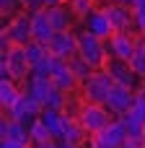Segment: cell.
<instances>
[{"label": "cell", "instance_id": "cell-20", "mask_svg": "<svg viewBox=\"0 0 145 148\" xmlns=\"http://www.w3.org/2000/svg\"><path fill=\"white\" fill-rule=\"evenodd\" d=\"M117 120H122V125H125V130H127L130 135H140V133H143V125H145V107H140V104L135 101V107H132L127 114L117 117Z\"/></svg>", "mask_w": 145, "mask_h": 148}, {"label": "cell", "instance_id": "cell-6", "mask_svg": "<svg viewBox=\"0 0 145 148\" xmlns=\"http://www.w3.org/2000/svg\"><path fill=\"white\" fill-rule=\"evenodd\" d=\"M127 138H130V133L125 130L122 120H112L109 127H104L101 133H96V135L88 138L86 148H122Z\"/></svg>", "mask_w": 145, "mask_h": 148}, {"label": "cell", "instance_id": "cell-1", "mask_svg": "<svg viewBox=\"0 0 145 148\" xmlns=\"http://www.w3.org/2000/svg\"><path fill=\"white\" fill-rule=\"evenodd\" d=\"M78 57H83L93 70H101L109 62V49H106V39H99L91 31H80L78 34Z\"/></svg>", "mask_w": 145, "mask_h": 148}, {"label": "cell", "instance_id": "cell-14", "mask_svg": "<svg viewBox=\"0 0 145 148\" xmlns=\"http://www.w3.org/2000/svg\"><path fill=\"white\" fill-rule=\"evenodd\" d=\"M83 26H86V31L96 34L99 39H109V36L114 34V26H112L106 10H101V8H93V10L83 18Z\"/></svg>", "mask_w": 145, "mask_h": 148}, {"label": "cell", "instance_id": "cell-22", "mask_svg": "<svg viewBox=\"0 0 145 148\" xmlns=\"http://www.w3.org/2000/svg\"><path fill=\"white\" fill-rule=\"evenodd\" d=\"M52 88H54L52 78H36V75H31V78L26 81V91H29L34 99H39V101H42V107H44L47 96L52 94Z\"/></svg>", "mask_w": 145, "mask_h": 148}, {"label": "cell", "instance_id": "cell-25", "mask_svg": "<svg viewBox=\"0 0 145 148\" xmlns=\"http://www.w3.org/2000/svg\"><path fill=\"white\" fill-rule=\"evenodd\" d=\"M130 68H132V73H135L140 81H145V42H143V39H140L135 55L130 57Z\"/></svg>", "mask_w": 145, "mask_h": 148}, {"label": "cell", "instance_id": "cell-18", "mask_svg": "<svg viewBox=\"0 0 145 148\" xmlns=\"http://www.w3.org/2000/svg\"><path fill=\"white\" fill-rule=\"evenodd\" d=\"M0 140H18V143H29V125L13 120V117H3L0 122Z\"/></svg>", "mask_w": 145, "mask_h": 148}, {"label": "cell", "instance_id": "cell-29", "mask_svg": "<svg viewBox=\"0 0 145 148\" xmlns=\"http://www.w3.org/2000/svg\"><path fill=\"white\" fill-rule=\"evenodd\" d=\"M135 13V34L145 36V10H132Z\"/></svg>", "mask_w": 145, "mask_h": 148}, {"label": "cell", "instance_id": "cell-7", "mask_svg": "<svg viewBox=\"0 0 145 148\" xmlns=\"http://www.w3.org/2000/svg\"><path fill=\"white\" fill-rule=\"evenodd\" d=\"M143 36H135V31H114L109 39H106V49H109V57H117V60H127L135 55L138 44H140Z\"/></svg>", "mask_w": 145, "mask_h": 148}, {"label": "cell", "instance_id": "cell-38", "mask_svg": "<svg viewBox=\"0 0 145 148\" xmlns=\"http://www.w3.org/2000/svg\"><path fill=\"white\" fill-rule=\"evenodd\" d=\"M143 42H145V36H143Z\"/></svg>", "mask_w": 145, "mask_h": 148}, {"label": "cell", "instance_id": "cell-24", "mask_svg": "<svg viewBox=\"0 0 145 148\" xmlns=\"http://www.w3.org/2000/svg\"><path fill=\"white\" fill-rule=\"evenodd\" d=\"M47 140H54V138H52V133L47 130V125H44L42 120L31 122V125H29V143H31V146H36V143H47Z\"/></svg>", "mask_w": 145, "mask_h": 148}, {"label": "cell", "instance_id": "cell-3", "mask_svg": "<svg viewBox=\"0 0 145 148\" xmlns=\"http://www.w3.org/2000/svg\"><path fill=\"white\" fill-rule=\"evenodd\" d=\"M112 86H114V78L109 75L106 68L93 70V73L80 83V99L88 101V104H106Z\"/></svg>", "mask_w": 145, "mask_h": 148}, {"label": "cell", "instance_id": "cell-21", "mask_svg": "<svg viewBox=\"0 0 145 148\" xmlns=\"http://www.w3.org/2000/svg\"><path fill=\"white\" fill-rule=\"evenodd\" d=\"M39 120H42V122L47 125V130L52 133V138L62 143V130H65V112H54V109H44Z\"/></svg>", "mask_w": 145, "mask_h": 148}, {"label": "cell", "instance_id": "cell-5", "mask_svg": "<svg viewBox=\"0 0 145 148\" xmlns=\"http://www.w3.org/2000/svg\"><path fill=\"white\" fill-rule=\"evenodd\" d=\"M29 42H31V13L23 10L5 23L0 44H3V49H8V47H26Z\"/></svg>", "mask_w": 145, "mask_h": 148}, {"label": "cell", "instance_id": "cell-12", "mask_svg": "<svg viewBox=\"0 0 145 148\" xmlns=\"http://www.w3.org/2000/svg\"><path fill=\"white\" fill-rule=\"evenodd\" d=\"M106 70H109V75L114 78V83H122V86H130V88H140L145 81H140L135 73H132V68H130V62L127 60H117V57H109V62L104 65Z\"/></svg>", "mask_w": 145, "mask_h": 148}, {"label": "cell", "instance_id": "cell-17", "mask_svg": "<svg viewBox=\"0 0 145 148\" xmlns=\"http://www.w3.org/2000/svg\"><path fill=\"white\" fill-rule=\"evenodd\" d=\"M88 133L83 130V125L78 122V117H73V114H65V130H62V143H70V146H80L86 148L88 143Z\"/></svg>", "mask_w": 145, "mask_h": 148}, {"label": "cell", "instance_id": "cell-19", "mask_svg": "<svg viewBox=\"0 0 145 148\" xmlns=\"http://www.w3.org/2000/svg\"><path fill=\"white\" fill-rule=\"evenodd\" d=\"M21 94H23V88L18 86V81L3 78L0 81V107H3V112H10L16 107V101L21 99Z\"/></svg>", "mask_w": 145, "mask_h": 148}, {"label": "cell", "instance_id": "cell-2", "mask_svg": "<svg viewBox=\"0 0 145 148\" xmlns=\"http://www.w3.org/2000/svg\"><path fill=\"white\" fill-rule=\"evenodd\" d=\"M13 78L18 83L31 78V62L26 57V47H8L3 49V65H0V81Z\"/></svg>", "mask_w": 145, "mask_h": 148}, {"label": "cell", "instance_id": "cell-11", "mask_svg": "<svg viewBox=\"0 0 145 148\" xmlns=\"http://www.w3.org/2000/svg\"><path fill=\"white\" fill-rule=\"evenodd\" d=\"M52 83H54V88H60V91H65V94H78V91H80V81H78V75L73 73L70 62H67V60H62V57H57V60H54Z\"/></svg>", "mask_w": 145, "mask_h": 148}, {"label": "cell", "instance_id": "cell-27", "mask_svg": "<svg viewBox=\"0 0 145 148\" xmlns=\"http://www.w3.org/2000/svg\"><path fill=\"white\" fill-rule=\"evenodd\" d=\"M54 60L57 57H44L39 65H34V70H31V75H36V78H52V73H54Z\"/></svg>", "mask_w": 145, "mask_h": 148}, {"label": "cell", "instance_id": "cell-36", "mask_svg": "<svg viewBox=\"0 0 145 148\" xmlns=\"http://www.w3.org/2000/svg\"><path fill=\"white\" fill-rule=\"evenodd\" d=\"M60 148H80V146H70V143H60Z\"/></svg>", "mask_w": 145, "mask_h": 148}, {"label": "cell", "instance_id": "cell-10", "mask_svg": "<svg viewBox=\"0 0 145 148\" xmlns=\"http://www.w3.org/2000/svg\"><path fill=\"white\" fill-rule=\"evenodd\" d=\"M47 49L52 57L70 60L78 55V34L75 31H54V36L47 42Z\"/></svg>", "mask_w": 145, "mask_h": 148}, {"label": "cell", "instance_id": "cell-13", "mask_svg": "<svg viewBox=\"0 0 145 148\" xmlns=\"http://www.w3.org/2000/svg\"><path fill=\"white\" fill-rule=\"evenodd\" d=\"M47 13H49V21H52L54 31H73L75 21H80V18L75 16V10H73L65 0H60V3H54V5H49V8H47Z\"/></svg>", "mask_w": 145, "mask_h": 148}, {"label": "cell", "instance_id": "cell-16", "mask_svg": "<svg viewBox=\"0 0 145 148\" xmlns=\"http://www.w3.org/2000/svg\"><path fill=\"white\" fill-rule=\"evenodd\" d=\"M106 16H109L114 31H135V13H132V8L119 5V3H112L106 8Z\"/></svg>", "mask_w": 145, "mask_h": 148}, {"label": "cell", "instance_id": "cell-26", "mask_svg": "<svg viewBox=\"0 0 145 148\" xmlns=\"http://www.w3.org/2000/svg\"><path fill=\"white\" fill-rule=\"evenodd\" d=\"M67 62H70V68H73V73L78 75V81H80V83H83V81H86V78L93 73V68H91V65H88L83 57H78V55H75V57H70Z\"/></svg>", "mask_w": 145, "mask_h": 148}, {"label": "cell", "instance_id": "cell-33", "mask_svg": "<svg viewBox=\"0 0 145 148\" xmlns=\"http://www.w3.org/2000/svg\"><path fill=\"white\" fill-rule=\"evenodd\" d=\"M138 104H140V107H145V83L138 88Z\"/></svg>", "mask_w": 145, "mask_h": 148}, {"label": "cell", "instance_id": "cell-34", "mask_svg": "<svg viewBox=\"0 0 145 148\" xmlns=\"http://www.w3.org/2000/svg\"><path fill=\"white\" fill-rule=\"evenodd\" d=\"M132 10H145V0H135L132 3Z\"/></svg>", "mask_w": 145, "mask_h": 148}, {"label": "cell", "instance_id": "cell-28", "mask_svg": "<svg viewBox=\"0 0 145 148\" xmlns=\"http://www.w3.org/2000/svg\"><path fill=\"white\" fill-rule=\"evenodd\" d=\"M23 3V10H39V8H49V5H54V3H60V0H21Z\"/></svg>", "mask_w": 145, "mask_h": 148}, {"label": "cell", "instance_id": "cell-23", "mask_svg": "<svg viewBox=\"0 0 145 148\" xmlns=\"http://www.w3.org/2000/svg\"><path fill=\"white\" fill-rule=\"evenodd\" d=\"M26 57H29V62H31V70H34V65H39L44 57H49V49H47V44H44V42H36V39H31V42L26 44Z\"/></svg>", "mask_w": 145, "mask_h": 148}, {"label": "cell", "instance_id": "cell-37", "mask_svg": "<svg viewBox=\"0 0 145 148\" xmlns=\"http://www.w3.org/2000/svg\"><path fill=\"white\" fill-rule=\"evenodd\" d=\"M140 135H143V140H145V125H143V133H140Z\"/></svg>", "mask_w": 145, "mask_h": 148}, {"label": "cell", "instance_id": "cell-35", "mask_svg": "<svg viewBox=\"0 0 145 148\" xmlns=\"http://www.w3.org/2000/svg\"><path fill=\"white\" fill-rule=\"evenodd\" d=\"M114 3H119V5H127V8H132V3H135V0H114Z\"/></svg>", "mask_w": 145, "mask_h": 148}, {"label": "cell", "instance_id": "cell-8", "mask_svg": "<svg viewBox=\"0 0 145 148\" xmlns=\"http://www.w3.org/2000/svg\"><path fill=\"white\" fill-rule=\"evenodd\" d=\"M138 101V91L130 88V86H122V83H114L112 91H109V99H106V109L114 114V117H122L127 114Z\"/></svg>", "mask_w": 145, "mask_h": 148}, {"label": "cell", "instance_id": "cell-15", "mask_svg": "<svg viewBox=\"0 0 145 148\" xmlns=\"http://www.w3.org/2000/svg\"><path fill=\"white\" fill-rule=\"evenodd\" d=\"M54 36V26L49 21V13L47 8H39V10H31V39L36 42H49Z\"/></svg>", "mask_w": 145, "mask_h": 148}, {"label": "cell", "instance_id": "cell-32", "mask_svg": "<svg viewBox=\"0 0 145 148\" xmlns=\"http://www.w3.org/2000/svg\"><path fill=\"white\" fill-rule=\"evenodd\" d=\"M31 148H60V140H47V143H36Z\"/></svg>", "mask_w": 145, "mask_h": 148}, {"label": "cell", "instance_id": "cell-4", "mask_svg": "<svg viewBox=\"0 0 145 148\" xmlns=\"http://www.w3.org/2000/svg\"><path fill=\"white\" fill-rule=\"evenodd\" d=\"M75 117H78V122L83 125V130H86L88 135L101 133L104 127L112 125V120H117V117L106 109V104H88V101L80 104V109H78Z\"/></svg>", "mask_w": 145, "mask_h": 148}, {"label": "cell", "instance_id": "cell-9", "mask_svg": "<svg viewBox=\"0 0 145 148\" xmlns=\"http://www.w3.org/2000/svg\"><path fill=\"white\" fill-rule=\"evenodd\" d=\"M42 112H44L42 101L34 99V96L23 88V94H21V99L16 101V107H13L10 112H5V114L13 117V120H18V122H23V125H31V122H36V120L42 117Z\"/></svg>", "mask_w": 145, "mask_h": 148}, {"label": "cell", "instance_id": "cell-30", "mask_svg": "<svg viewBox=\"0 0 145 148\" xmlns=\"http://www.w3.org/2000/svg\"><path fill=\"white\" fill-rule=\"evenodd\" d=\"M122 148H145L143 135H130V138L125 140V146H122Z\"/></svg>", "mask_w": 145, "mask_h": 148}, {"label": "cell", "instance_id": "cell-31", "mask_svg": "<svg viewBox=\"0 0 145 148\" xmlns=\"http://www.w3.org/2000/svg\"><path fill=\"white\" fill-rule=\"evenodd\" d=\"M0 148H31V143H18V140H0Z\"/></svg>", "mask_w": 145, "mask_h": 148}]
</instances>
